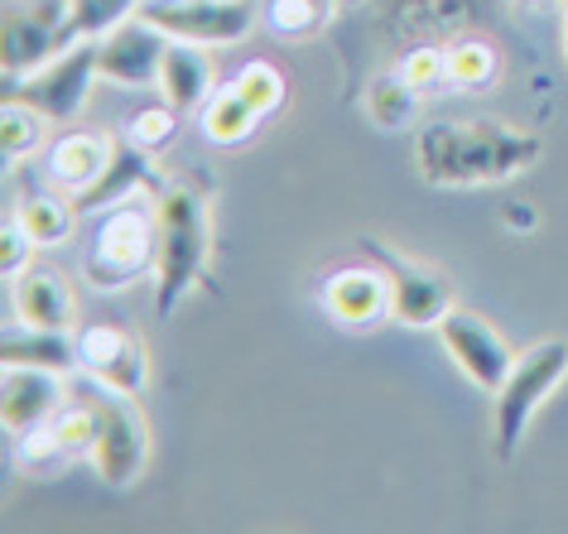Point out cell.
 Returning <instances> with one entry per match:
<instances>
[{
    "label": "cell",
    "mask_w": 568,
    "mask_h": 534,
    "mask_svg": "<svg viewBox=\"0 0 568 534\" xmlns=\"http://www.w3.org/2000/svg\"><path fill=\"white\" fill-rule=\"evenodd\" d=\"M545 140L506 121H429L415 135V168L429 188H487L539 164Z\"/></svg>",
    "instance_id": "6da1fadb"
},
{
    "label": "cell",
    "mask_w": 568,
    "mask_h": 534,
    "mask_svg": "<svg viewBox=\"0 0 568 534\" xmlns=\"http://www.w3.org/2000/svg\"><path fill=\"white\" fill-rule=\"evenodd\" d=\"M154 318H174L193 289L212 285V188L203 174L174 178L154 193Z\"/></svg>",
    "instance_id": "7a4b0ae2"
},
{
    "label": "cell",
    "mask_w": 568,
    "mask_h": 534,
    "mask_svg": "<svg viewBox=\"0 0 568 534\" xmlns=\"http://www.w3.org/2000/svg\"><path fill=\"white\" fill-rule=\"evenodd\" d=\"M568 381V337H545L530 351H516V367L491 396V453L501 468L520 458L535 414Z\"/></svg>",
    "instance_id": "3957f363"
},
{
    "label": "cell",
    "mask_w": 568,
    "mask_h": 534,
    "mask_svg": "<svg viewBox=\"0 0 568 534\" xmlns=\"http://www.w3.org/2000/svg\"><path fill=\"white\" fill-rule=\"evenodd\" d=\"M145 270H154V213L131 203L106 207L88 242V256H82V279L111 294L135 285Z\"/></svg>",
    "instance_id": "277c9868"
},
{
    "label": "cell",
    "mask_w": 568,
    "mask_h": 534,
    "mask_svg": "<svg viewBox=\"0 0 568 534\" xmlns=\"http://www.w3.org/2000/svg\"><path fill=\"white\" fill-rule=\"evenodd\" d=\"M92 419H97V439H92V468L111 491H125L140 482L150 462V419L140 414L135 396H121L111 386H97L92 396Z\"/></svg>",
    "instance_id": "5b68a950"
},
{
    "label": "cell",
    "mask_w": 568,
    "mask_h": 534,
    "mask_svg": "<svg viewBox=\"0 0 568 534\" xmlns=\"http://www.w3.org/2000/svg\"><path fill=\"white\" fill-rule=\"evenodd\" d=\"M97 78H102V68H97V39H82V44L63 49L59 59H49L44 68H34V73L6 78V102H24L44 121L68 125L82 116Z\"/></svg>",
    "instance_id": "8992f818"
},
{
    "label": "cell",
    "mask_w": 568,
    "mask_h": 534,
    "mask_svg": "<svg viewBox=\"0 0 568 534\" xmlns=\"http://www.w3.org/2000/svg\"><path fill=\"white\" fill-rule=\"evenodd\" d=\"M135 16H145L154 30L179 39V44H203V49L241 44L255 30L251 0H145Z\"/></svg>",
    "instance_id": "52a82bcc"
},
{
    "label": "cell",
    "mask_w": 568,
    "mask_h": 534,
    "mask_svg": "<svg viewBox=\"0 0 568 534\" xmlns=\"http://www.w3.org/2000/svg\"><path fill=\"white\" fill-rule=\"evenodd\" d=\"M366 256H372V265H381L390 279V318L405 322V328H438V318L453 308V289L448 279L434 270V265L424 260H409L400 256L395 246L376 242V236H362L357 242Z\"/></svg>",
    "instance_id": "ba28073f"
},
{
    "label": "cell",
    "mask_w": 568,
    "mask_h": 534,
    "mask_svg": "<svg viewBox=\"0 0 568 534\" xmlns=\"http://www.w3.org/2000/svg\"><path fill=\"white\" fill-rule=\"evenodd\" d=\"M63 20L68 0H16V6H6V20H0V68H6V78H24L49 59H59L63 49H73Z\"/></svg>",
    "instance_id": "9c48e42d"
},
{
    "label": "cell",
    "mask_w": 568,
    "mask_h": 534,
    "mask_svg": "<svg viewBox=\"0 0 568 534\" xmlns=\"http://www.w3.org/2000/svg\"><path fill=\"white\" fill-rule=\"evenodd\" d=\"M438 342H444L453 367H458L477 390H487V396H496L501 381L510 376V367H516V351L506 347V337L463 304H453L448 314L438 318Z\"/></svg>",
    "instance_id": "30bf717a"
},
{
    "label": "cell",
    "mask_w": 568,
    "mask_h": 534,
    "mask_svg": "<svg viewBox=\"0 0 568 534\" xmlns=\"http://www.w3.org/2000/svg\"><path fill=\"white\" fill-rule=\"evenodd\" d=\"M78 361L92 376V386H111L121 396H145L150 386V351L121 322H88L78 328Z\"/></svg>",
    "instance_id": "8fae6325"
},
{
    "label": "cell",
    "mask_w": 568,
    "mask_h": 534,
    "mask_svg": "<svg viewBox=\"0 0 568 534\" xmlns=\"http://www.w3.org/2000/svg\"><path fill=\"white\" fill-rule=\"evenodd\" d=\"M169 53V34H160L145 16L121 20L111 34L97 39V68L116 88H160V68Z\"/></svg>",
    "instance_id": "7c38bea8"
},
{
    "label": "cell",
    "mask_w": 568,
    "mask_h": 534,
    "mask_svg": "<svg viewBox=\"0 0 568 534\" xmlns=\"http://www.w3.org/2000/svg\"><path fill=\"white\" fill-rule=\"evenodd\" d=\"M63 410V376L34 367H0V419L10 439H34Z\"/></svg>",
    "instance_id": "4fadbf2b"
},
{
    "label": "cell",
    "mask_w": 568,
    "mask_h": 534,
    "mask_svg": "<svg viewBox=\"0 0 568 534\" xmlns=\"http://www.w3.org/2000/svg\"><path fill=\"white\" fill-rule=\"evenodd\" d=\"M323 308L343 328H372V322L390 318V279L372 265H343L323 279Z\"/></svg>",
    "instance_id": "5bb4252c"
},
{
    "label": "cell",
    "mask_w": 568,
    "mask_h": 534,
    "mask_svg": "<svg viewBox=\"0 0 568 534\" xmlns=\"http://www.w3.org/2000/svg\"><path fill=\"white\" fill-rule=\"evenodd\" d=\"M145 188H164L160 174H154V154L145 145H135L131 135H116L102 178H97L92 188H82L73 198V207H78V217L106 213V207H116V203L131 198V193H145Z\"/></svg>",
    "instance_id": "9a60e30c"
},
{
    "label": "cell",
    "mask_w": 568,
    "mask_h": 534,
    "mask_svg": "<svg viewBox=\"0 0 568 534\" xmlns=\"http://www.w3.org/2000/svg\"><path fill=\"white\" fill-rule=\"evenodd\" d=\"M0 367H34L53 376H73L82 371L78 337L53 332V328H30V322H10L6 337H0Z\"/></svg>",
    "instance_id": "2e32d148"
},
{
    "label": "cell",
    "mask_w": 568,
    "mask_h": 534,
    "mask_svg": "<svg viewBox=\"0 0 568 534\" xmlns=\"http://www.w3.org/2000/svg\"><path fill=\"white\" fill-rule=\"evenodd\" d=\"M10 308H16V322L73 332V294L63 289V279L53 270H34V265L20 270L10 279Z\"/></svg>",
    "instance_id": "e0dca14e"
},
{
    "label": "cell",
    "mask_w": 568,
    "mask_h": 534,
    "mask_svg": "<svg viewBox=\"0 0 568 534\" xmlns=\"http://www.w3.org/2000/svg\"><path fill=\"white\" fill-rule=\"evenodd\" d=\"M111 145L116 140L111 135H92V131H68L63 140H53L49 154H44V168H49V178L59 184L63 193H78L82 188H92L97 178H102V168L111 160Z\"/></svg>",
    "instance_id": "ac0fdd59"
},
{
    "label": "cell",
    "mask_w": 568,
    "mask_h": 534,
    "mask_svg": "<svg viewBox=\"0 0 568 534\" xmlns=\"http://www.w3.org/2000/svg\"><path fill=\"white\" fill-rule=\"evenodd\" d=\"M160 96L183 116H193V111L207 106L212 96V63L203 44H179V39H169V53H164V68H160Z\"/></svg>",
    "instance_id": "d6986e66"
},
{
    "label": "cell",
    "mask_w": 568,
    "mask_h": 534,
    "mask_svg": "<svg viewBox=\"0 0 568 534\" xmlns=\"http://www.w3.org/2000/svg\"><path fill=\"white\" fill-rule=\"evenodd\" d=\"M261 121H265V116L232 88V82H226L222 92H212L207 106H203V135L212 140V145H226V150L246 145V140L261 131Z\"/></svg>",
    "instance_id": "ffe728a7"
},
{
    "label": "cell",
    "mask_w": 568,
    "mask_h": 534,
    "mask_svg": "<svg viewBox=\"0 0 568 534\" xmlns=\"http://www.w3.org/2000/svg\"><path fill=\"white\" fill-rule=\"evenodd\" d=\"M16 213H20L24 232H30L39 246H59V242H68V232H73L78 207L63 203V198H53V193H44V188H24L20 203H16Z\"/></svg>",
    "instance_id": "44dd1931"
},
{
    "label": "cell",
    "mask_w": 568,
    "mask_h": 534,
    "mask_svg": "<svg viewBox=\"0 0 568 534\" xmlns=\"http://www.w3.org/2000/svg\"><path fill=\"white\" fill-rule=\"evenodd\" d=\"M419 96L400 73H376L366 82V116H372L381 131H405L419 111Z\"/></svg>",
    "instance_id": "7402d4cb"
},
{
    "label": "cell",
    "mask_w": 568,
    "mask_h": 534,
    "mask_svg": "<svg viewBox=\"0 0 568 534\" xmlns=\"http://www.w3.org/2000/svg\"><path fill=\"white\" fill-rule=\"evenodd\" d=\"M140 10V0H68V44H82V39H102L111 34L121 20H131Z\"/></svg>",
    "instance_id": "603a6c76"
},
{
    "label": "cell",
    "mask_w": 568,
    "mask_h": 534,
    "mask_svg": "<svg viewBox=\"0 0 568 534\" xmlns=\"http://www.w3.org/2000/svg\"><path fill=\"white\" fill-rule=\"evenodd\" d=\"M444 53H448V82L463 92H481L501 73V59H496V49L487 39H458V44H448Z\"/></svg>",
    "instance_id": "cb8c5ba5"
},
{
    "label": "cell",
    "mask_w": 568,
    "mask_h": 534,
    "mask_svg": "<svg viewBox=\"0 0 568 534\" xmlns=\"http://www.w3.org/2000/svg\"><path fill=\"white\" fill-rule=\"evenodd\" d=\"M337 0H265V20L280 39H314L333 20Z\"/></svg>",
    "instance_id": "d4e9b609"
},
{
    "label": "cell",
    "mask_w": 568,
    "mask_h": 534,
    "mask_svg": "<svg viewBox=\"0 0 568 534\" xmlns=\"http://www.w3.org/2000/svg\"><path fill=\"white\" fill-rule=\"evenodd\" d=\"M39 145H44V116L24 102H6V111H0V154H6V164L30 160V154H39Z\"/></svg>",
    "instance_id": "484cf974"
},
{
    "label": "cell",
    "mask_w": 568,
    "mask_h": 534,
    "mask_svg": "<svg viewBox=\"0 0 568 534\" xmlns=\"http://www.w3.org/2000/svg\"><path fill=\"white\" fill-rule=\"evenodd\" d=\"M232 88L246 96V102L261 111V116H275V111L284 106V96H290V78L280 73L275 63H265V59H251L241 73L232 78Z\"/></svg>",
    "instance_id": "4316f807"
},
{
    "label": "cell",
    "mask_w": 568,
    "mask_h": 534,
    "mask_svg": "<svg viewBox=\"0 0 568 534\" xmlns=\"http://www.w3.org/2000/svg\"><path fill=\"white\" fill-rule=\"evenodd\" d=\"M183 111H174V106H150V111H135V116H131V131H125V135H131L135 140V145H145L150 154H160V150H169V145H174V140H179V131H183Z\"/></svg>",
    "instance_id": "83f0119b"
},
{
    "label": "cell",
    "mask_w": 568,
    "mask_h": 534,
    "mask_svg": "<svg viewBox=\"0 0 568 534\" xmlns=\"http://www.w3.org/2000/svg\"><path fill=\"white\" fill-rule=\"evenodd\" d=\"M395 73H400L415 92H438V88H448V53L444 49H429V44L409 49Z\"/></svg>",
    "instance_id": "f1b7e54d"
},
{
    "label": "cell",
    "mask_w": 568,
    "mask_h": 534,
    "mask_svg": "<svg viewBox=\"0 0 568 534\" xmlns=\"http://www.w3.org/2000/svg\"><path fill=\"white\" fill-rule=\"evenodd\" d=\"M34 236L24 232V222L20 213L10 207L6 213V232H0V270H6V279H16L20 270H30V260H34Z\"/></svg>",
    "instance_id": "f546056e"
},
{
    "label": "cell",
    "mask_w": 568,
    "mask_h": 534,
    "mask_svg": "<svg viewBox=\"0 0 568 534\" xmlns=\"http://www.w3.org/2000/svg\"><path fill=\"white\" fill-rule=\"evenodd\" d=\"M506 222H510V227H535L539 217H530V213H525V207H510V213H506Z\"/></svg>",
    "instance_id": "4dcf8cb0"
},
{
    "label": "cell",
    "mask_w": 568,
    "mask_h": 534,
    "mask_svg": "<svg viewBox=\"0 0 568 534\" xmlns=\"http://www.w3.org/2000/svg\"><path fill=\"white\" fill-rule=\"evenodd\" d=\"M520 10H539V6H549V0H516Z\"/></svg>",
    "instance_id": "1f68e13d"
},
{
    "label": "cell",
    "mask_w": 568,
    "mask_h": 534,
    "mask_svg": "<svg viewBox=\"0 0 568 534\" xmlns=\"http://www.w3.org/2000/svg\"><path fill=\"white\" fill-rule=\"evenodd\" d=\"M564 59H568V0H564Z\"/></svg>",
    "instance_id": "d6a6232c"
},
{
    "label": "cell",
    "mask_w": 568,
    "mask_h": 534,
    "mask_svg": "<svg viewBox=\"0 0 568 534\" xmlns=\"http://www.w3.org/2000/svg\"><path fill=\"white\" fill-rule=\"evenodd\" d=\"M337 6H357V0H337Z\"/></svg>",
    "instance_id": "836d02e7"
}]
</instances>
